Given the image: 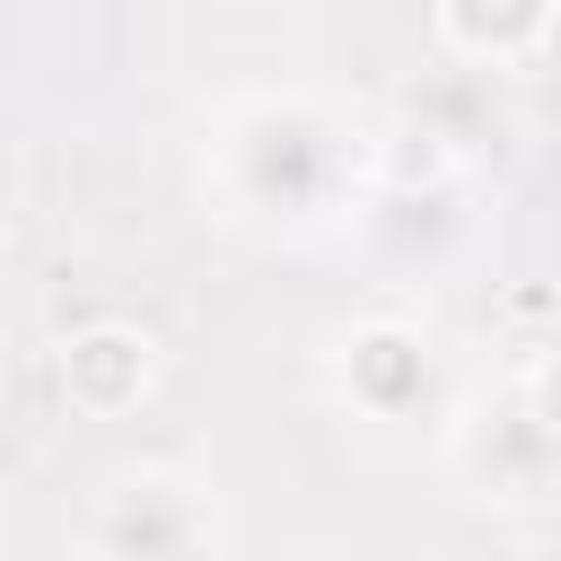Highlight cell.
<instances>
[{"mask_svg": "<svg viewBox=\"0 0 561 561\" xmlns=\"http://www.w3.org/2000/svg\"><path fill=\"white\" fill-rule=\"evenodd\" d=\"M210 193L245 228H324L359 210L368 149L324 96H245L210 131Z\"/></svg>", "mask_w": 561, "mask_h": 561, "instance_id": "6da1fadb", "label": "cell"}, {"mask_svg": "<svg viewBox=\"0 0 561 561\" xmlns=\"http://www.w3.org/2000/svg\"><path fill=\"white\" fill-rule=\"evenodd\" d=\"M456 473L500 508H543L552 473H561V438H552L543 386H508L482 412H465L456 421Z\"/></svg>", "mask_w": 561, "mask_h": 561, "instance_id": "7a4b0ae2", "label": "cell"}, {"mask_svg": "<svg viewBox=\"0 0 561 561\" xmlns=\"http://www.w3.org/2000/svg\"><path fill=\"white\" fill-rule=\"evenodd\" d=\"M333 377H342L351 412H368V421H438V403H447V368H438L430 333L403 324V316L351 324Z\"/></svg>", "mask_w": 561, "mask_h": 561, "instance_id": "3957f363", "label": "cell"}, {"mask_svg": "<svg viewBox=\"0 0 561 561\" xmlns=\"http://www.w3.org/2000/svg\"><path fill=\"white\" fill-rule=\"evenodd\" d=\"M210 500L184 473H123L96 500V561H210Z\"/></svg>", "mask_w": 561, "mask_h": 561, "instance_id": "277c9868", "label": "cell"}, {"mask_svg": "<svg viewBox=\"0 0 561 561\" xmlns=\"http://www.w3.org/2000/svg\"><path fill=\"white\" fill-rule=\"evenodd\" d=\"M149 368H158L149 359V333H131V324H88V333L61 342V394L79 412H96V421L131 412L149 394Z\"/></svg>", "mask_w": 561, "mask_h": 561, "instance_id": "5b68a950", "label": "cell"}, {"mask_svg": "<svg viewBox=\"0 0 561 561\" xmlns=\"http://www.w3.org/2000/svg\"><path fill=\"white\" fill-rule=\"evenodd\" d=\"M403 131H421L430 149H447L456 167L500 131V105H491V70H473V61H456V70H438V79H421L412 96H403Z\"/></svg>", "mask_w": 561, "mask_h": 561, "instance_id": "8992f818", "label": "cell"}, {"mask_svg": "<svg viewBox=\"0 0 561 561\" xmlns=\"http://www.w3.org/2000/svg\"><path fill=\"white\" fill-rule=\"evenodd\" d=\"M543 26H552V0H438V35L473 70L535 61L543 53Z\"/></svg>", "mask_w": 561, "mask_h": 561, "instance_id": "52a82bcc", "label": "cell"}]
</instances>
